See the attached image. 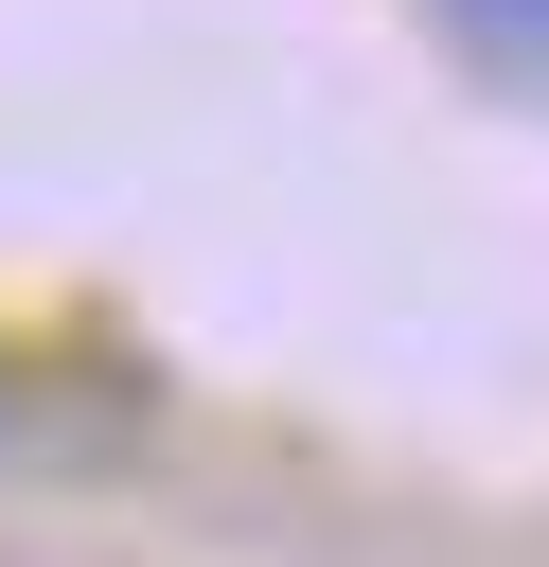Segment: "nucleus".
I'll return each mask as SVG.
<instances>
[{
  "label": "nucleus",
  "mask_w": 549,
  "mask_h": 567,
  "mask_svg": "<svg viewBox=\"0 0 549 567\" xmlns=\"http://www.w3.org/2000/svg\"><path fill=\"white\" fill-rule=\"evenodd\" d=\"M478 71H514V89H549V0H425Z\"/></svg>",
  "instance_id": "obj_1"
}]
</instances>
